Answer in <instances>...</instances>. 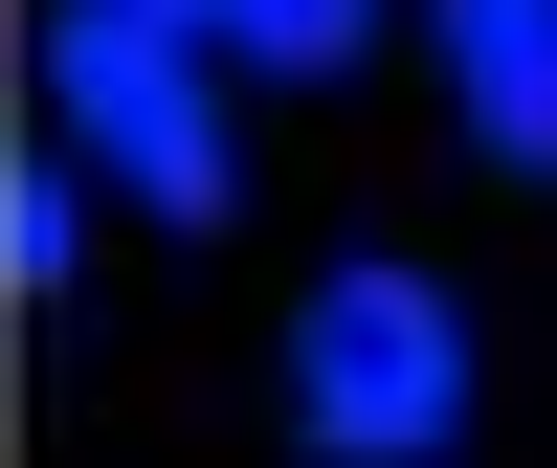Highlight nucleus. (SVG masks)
<instances>
[{
  "instance_id": "f257e3e1",
  "label": "nucleus",
  "mask_w": 557,
  "mask_h": 468,
  "mask_svg": "<svg viewBox=\"0 0 557 468\" xmlns=\"http://www.w3.org/2000/svg\"><path fill=\"white\" fill-rule=\"evenodd\" d=\"M290 424H312V468H446V424H469V312L424 268H335L290 312Z\"/></svg>"
},
{
  "instance_id": "f03ea898",
  "label": "nucleus",
  "mask_w": 557,
  "mask_h": 468,
  "mask_svg": "<svg viewBox=\"0 0 557 468\" xmlns=\"http://www.w3.org/2000/svg\"><path fill=\"white\" fill-rule=\"evenodd\" d=\"M45 112H67V157H89V178H134L157 223H223V201H246L223 89L178 67V23H134V0H67V23H45Z\"/></svg>"
},
{
  "instance_id": "7ed1b4c3",
  "label": "nucleus",
  "mask_w": 557,
  "mask_h": 468,
  "mask_svg": "<svg viewBox=\"0 0 557 468\" xmlns=\"http://www.w3.org/2000/svg\"><path fill=\"white\" fill-rule=\"evenodd\" d=\"M446 23V89H469V157L557 178V0H424Z\"/></svg>"
},
{
  "instance_id": "20e7f679",
  "label": "nucleus",
  "mask_w": 557,
  "mask_h": 468,
  "mask_svg": "<svg viewBox=\"0 0 557 468\" xmlns=\"http://www.w3.org/2000/svg\"><path fill=\"white\" fill-rule=\"evenodd\" d=\"M357 23H380V0H223V45H246V67H357Z\"/></svg>"
},
{
  "instance_id": "39448f33",
  "label": "nucleus",
  "mask_w": 557,
  "mask_h": 468,
  "mask_svg": "<svg viewBox=\"0 0 557 468\" xmlns=\"http://www.w3.org/2000/svg\"><path fill=\"white\" fill-rule=\"evenodd\" d=\"M67 268H89L67 246V178H0V291H67Z\"/></svg>"
},
{
  "instance_id": "423d86ee",
  "label": "nucleus",
  "mask_w": 557,
  "mask_h": 468,
  "mask_svg": "<svg viewBox=\"0 0 557 468\" xmlns=\"http://www.w3.org/2000/svg\"><path fill=\"white\" fill-rule=\"evenodd\" d=\"M134 23H223V0H134Z\"/></svg>"
}]
</instances>
